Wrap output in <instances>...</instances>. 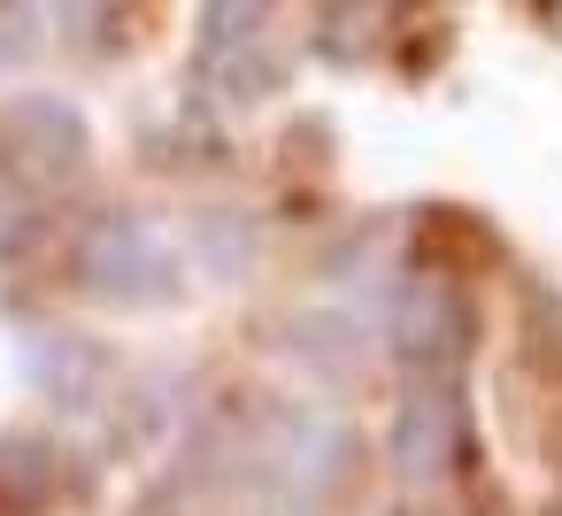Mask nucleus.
Wrapping results in <instances>:
<instances>
[{
    "label": "nucleus",
    "mask_w": 562,
    "mask_h": 516,
    "mask_svg": "<svg viewBox=\"0 0 562 516\" xmlns=\"http://www.w3.org/2000/svg\"><path fill=\"white\" fill-rule=\"evenodd\" d=\"M393 516H431V508H393Z\"/></svg>",
    "instance_id": "9d476101"
},
{
    "label": "nucleus",
    "mask_w": 562,
    "mask_h": 516,
    "mask_svg": "<svg viewBox=\"0 0 562 516\" xmlns=\"http://www.w3.org/2000/svg\"><path fill=\"white\" fill-rule=\"evenodd\" d=\"M86 155H93V132L70 101L55 93H16L0 109V170L32 193H63L86 178Z\"/></svg>",
    "instance_id": "7ed1b4c3"
},
{
    "label": "nucleus",
    "mask_w": 562,
    "mask_h": 516,
    "mask_svg": "<svg viewBox=\"0 0 562 516\" xmlns=\"http://www.w3.org/2000/svg\"><path fill=\"white\" fill-rule=\"evenodd\" d=\"M477 462V431H470V401L454 378H424L401 416H393V470L401 485H447Z\"/></svg>",
    "instance_id": "20e7f679"
},
{
    "label": "nucleus",
    "mask_w": 562,
    "mask_h": 516,
    "mask_svg": "<svg viewBox=\"0 0 562 516\" xmlns=\"http://www.w3.org/2000/svg\"><path fill=\"white\" fill-rule=\"evenodd\" d=\"M47 493H55L47 447L40 439H9V447H0V501H9V508H40Z\"/></svg>",
    "instance_id": "6e6552de"
},
{
    "label": "nucleus",
    "mask_w": 562,
    "mask_h": 516,
    "mask_svg": "<svg viewBox=\"0 0 562 516\" xmlns=\"http://www.w3.org/2000/svg\"><path fill=\"white\" fill-rule=\"evenodd\" d=\"M78 285L93 301H109V309H162V301H178L186 270H178V247L147 216L109 209L78 239Z\"/></svg>",
    "instance_id": "f257e3e1"
},
{
    "label": "nucleus",
    "mask_w": 562,
    "mask_h": 516,
    "mask_svg": "<svg viewBox=\"0 0 562 516\" xmlns=\"http://www.w3.org/2000/svg\"><path fill=\"white\" fill-rule=\"evenodd\" d=\"M270 9H278V0H201V9H193V70L232 86L247 70V55L262 47Z\"/></svg>",
    "instance_id": "423d86ee"
},
{
    "label": "nucleus",
    "mask_w": 562,
    "mask_h": 516,
    "mask_svg": "<svg viewBox=\"0 0 562 516\" xmlns=\"http://www.w3.org/2000/svg\"><path fill=\"white\" fill-rule=\"evenodd\" d=\"M385 332H393V355H401L408 370H424V378H454V362L470 355L477 316H470L462 285L431 270V278H408V293L393 301Z\"/></svg>",
    "instance_id": "39448f33"
},
{
    "label": "nucleus",
    "mask_w": 562,
    "mask_h": 516,
    "mask_svg": "<svg viewBox=\"0 0 562 516\" xmlns=\"http://www.w3.org/2000/svg\"><path fill=\"white\" fill-rule=\"evenodd\" d=\"M40 55V9L32 0H0V78Z\"/></svg>",
    "instance_id": "1a4fd4ad"
},
{
    "label": "nucleus",
    "mask_w": 562,
    "mask_h": 516,
    "mask_svg": "<svg viewBox=\"0 0 562 516\" xmlns=\"http://www.w3.org/2000/svg\"><path fill=\"white\" fill-rule=\"evenodd\" d=\"M347 478H355V424L339 416V408H316V401H301V408H285L278 424H270V485L293 501V508H331L339 493H347Z\"/></svg>",
    "instance_id": "f03ea898"
},
{
    "label": "nucleus",
    "mask_w": 562,
    "mask_h": 516,
    "mask_svg": "<svg viewBox=\"0 0 562 516\" xmlns=\"http://www.w3.org/2000/svg\"><path fill=\"white\" fill-rule=\"evenodd\" d=\"M32 378H40V393H47V401L86 408V401L101 393L109 362H101V355H93L78 332H40V339H32Z\"/></svg>",
    "instance_id": "0eeeda50"
}]
</instances>
